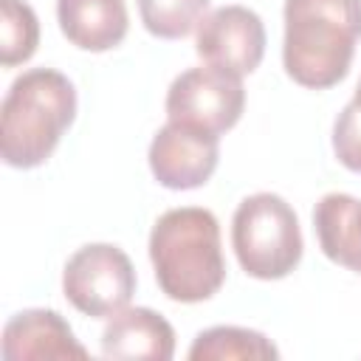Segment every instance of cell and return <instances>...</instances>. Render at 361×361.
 Wrapping results in <instances>:
<instances>
[{"label":"cell","mask_w":361,"mask_h":361,"mask_svg":"<svg viewBox=\"0 0 361 361\" xmlns=\"http://www.w3.org/2000/svg\"><path fill=\"white\" fill-rule=\"evenodd\" d=\"M231 248L248 276L265 282L288 276L305 251L293 206L274 192L243 197L231 217Z\"/></svg>","instance_id":"cell-4"},{"label":"cell","mask_w":361,"mask_h":361,"mask_svg":"<svg viewBox=\"0 0 361 361\" xmlns=\"http://www.w3.org/2000/svg\"><path fill=\"white\" fill-rule=\"evenodd\" d=\"M195 51L206 65L234 76L254 73L265 56V25L248 6H220L197 23Z\"/></svg>","instance_id":"cell-7"},{"label":"cell","mask_w":361,"mask_h":361,"mask_svg":"<svg viewBox=\"0 0 361 361\" xmlns=\"http://www.w3.org/2000/svg\"><path fill=\"white\" fill-rule=\"evenodd\" d=\"M313 228L322 254L361 274V200L347 192H327L313 209Z\"/></svg>","instance_id":"cell-12"},{"label":"cell","mask_w":361,"mask_h":361,"mask_svg":"<svg viewBox=\"0 0 361 361\" xmlns=\"http://www.w3.org/2000/svg\"><path fill=\"white\" fill-rule=\"evenodd\" d=\"M285 73L310 90L338 85L361 39V0H285Z\"/></svg>","instance_id":"cell-1"},{"label":"cell","mask_w":361,"mask_h":361,"mask_svg":"<svg viewBox=\"0 0 361 361\" xmlns=\"http://www.w3.org/2000/svg\"><path fill=\"white\" fill-rule=\"evenodd\" d=\"M0 355L6 361L31 358H87V350L73 336L71 324L48 307H28L14 313L3 327Z\"/></svg>","instance_id":"cell-9"},{"label":"cell","mask_w":361,"mask_h":361,"mask_svg":"<svg viewBox=\"0 0 361 361\" xmlns=\"http://www.w3.org/2000/svg\"><path fill=\"white\" fill-rule=\"evenodd\" d=\"M56 20L65 39L82 51H110L130 28L124 0H56Z\"/></svg>","instance_id":"cell-11"},{"label":"cell","mask_w":361,"mask_h":361,"mask_svg":"<svg viewBox=\"0 0 361 361\" xmlns=\"http://www.w3.org/2000/svg\"><path fill=\"white\" fill-rule=\"evenodd\" d=\"M149 262L158 288L183 305L212 299L226 282L220 223L203 206L164 212L149 231Z\"/></svg>","instance_id":"cell-2"},{"label":"cell","mask_w":361,"mask_h":361,"mask_svg":"<svg viewBox=\"0 0 361 361\" xmlns=\"http://www.w3.org/2000/svg\"><path fill=\"white\" fill-rule=\"evenodd\" d=\"M76 118V90L54 68L23 71L0 104V155L14 169L42 166Z\"/></svg>","instance_id":"cell-3"},{"label":"cell","mask_w":361,"mask_h":361,"mask_svg":"<svg viewBox=\"0 0 361 361\" xmlns=\"http://www.w3.org/2000/svg\"><path fill=\"white\" fill-rule=\"evenodd\" d=\"M102 355L127 361H169L175 330L152 307H124L102 330Z\"/></svg>","instance_id":"cell-10"},{"label":"cell","mask_w":361,"mask_h":361,"mask_svg":"<svg viewBox=\"0 0 361 361\" xmlns=\"http://www.w3.org/2000/svg\"><path fill=\"white\" fill-rule=\"evenodd\" d=\"M333 152L341 166L361 172V102L344 104L333 124Z\"/></svg>","instance_id":"cell-16"},{"label":"cell","mask_w":361,"mask_h":361,"mask_svg":"<svg viewBox=\"0 0 361 361\" xmlns=\"http://www.w3.org/2000/svg\"><path fill=\"white\" fill-rule=\"evenodd\" d=\"M355 102H361V82H358V87H355V96H353Z\"/></svg>","instance_id":"cell-17"},{"label":"cell","mask_w":361,"mask_h":361,"mask_svg":"<svg viewBox=\"0 0 361 361\" xmlns=\"http://www.w3.org/2000/svg\"><path fill=\"white\" fill-rule=\"evenodd\" d=\"M186 355L192 361H274L279 358V350L259 330L217 324L200 330Z\"/></svg>","instance_id":"cell-13"},{"label":"cell","mask_w":361,"mask_h":361,"mask_svg":"<svg viewBox=\"0 0 361 361\" xmlns=\"http://www.w3.org/2000/svg\"><path fill=\"white\" fill-rule=\"evenodd\" d=\"M209 0H138L144 28L158 39H180L197 28Z\"/></svg>","instance_id":"cell-15"},{"label":"cell","mask_w":361,"mask_h":361,"mask_svg":"<svg viewBox=\"0 0 361 361\" xmlns=\"http://www.w3.org/2000/svg\"><path fill=\"white\" fill-rule=\"evenodd\" d=\"M164 107L169 121L223 135L243 116L245 107L243 76H234L214 65L189 68L172 79Z\"/></svg>","instance_id":"cell-6"},{"label":"cell","mask_w":361,"mask_h":361,"mask_svg":"<svg viewBox=\"0 0 361 361\" xmlns=\"http://www.w3.org/2000/svg\"><path fill=\"white\" fill-rule=\"evenodd\" d=\"M152 178L175 192L203 186L220 161V135L195 130L178 121H166L149 144L147 152Z\"/></svg>","instance_id":"cell-8"},{"label":"cell","mask_w":361,"mask_h":361,"mask_svg":"<svg viewBox=\"0 0 361 361\" xmlns=\"http://www.w3.org/2000/svg\"><path fill=\"white\" fill-rule=\"evenodd\" d=\"M39 45V20L25 0H0V62L23 65Z\"/></svg>","instance_id":"cell-14"},{"label":"cell","mask_w":361,"mask_h":361,"mask_svg":"<svg viewBox=\"0 0 361 361\" xmlns=\"http://www.w3.org/2000/svg\"><path fill=\"white\" fill-rule=\"evenodd\" d=\"M65 299L90 319H107L124 310L135 293V268L113 243H87L76 248L62 271Z\"/></svg>","instance_id":"cell-5"}]
</instances>
